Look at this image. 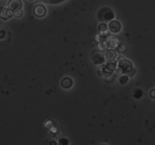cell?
I'll return each mask as SVG.
<instances>
[{
    "instance_id": "1",
    "label": "cell",
    "mask_w": 155,
    "mask_h": 145,
    "mask_svg": "<svg viewBox=\"0 0 155 145\" xmlns=\"http://www.w3.org/2000/svg\"><path fill=\"white\" fill-rule=\"evenodd\" d=\"M114 17V12L108 7H103L98 11V18L99 21H108L113 19Z\"/></svg>"
},
{
    "instance_id": "2",
    "label": "cell",
    "mask_w": 155,
    "mask_h": 145,
    "mask_svg": "<svg viewBox=\"0 0 155 145\" xmlns=\"http://www.w3.org/2000/svg\"><path fill=\"white\" fill-rule=\"evenodd\" d=\"M116 65L117 62L114 59H108V61L107 62V64L104 66H103V73L105 75H110L113 73V71L114 70V68H116Z\"/></svg>"
},
{
    "instance_id": "3",
    "label": "cell",
    "mask_w": 155,
    "mask_h": 145,
    "mask_svg": "<svg viewBox=\"0 0 155 145\" xmlns=\"http://www.w3.org/2000/svg\"><path fill=\"white\" fill-rule=\"evenodd\" d=\"M118 68L121 70L122 74H128L133 69V65H132V63L129 60L123 59V60L119 62Z\"/></svg>"
},
{
    "instance_id": "4",
    "label": "cell",
    "mask_w": 155,
    "mask_h": 145,
    "mask_svg": "<svg viewBox=\"0 0 155 145\" xmlns=\"http://www.w3.org/2000/svg\"><path fill=\"white\" fill-rule=\"evenodd\" d=\"M107 29L109 31L112 33H117L120 30L121 24L119 21H112L109 23Z\"/></svg>"
},
{
    "instance_id": "5",
    "label": "cell",
    "mask_w": 155,
    "mask_h": 145,
    "mask_svg": "<svg viewBox=\"0 0 155 145\" xmlns=\"http://www.w3.org/2000/svg\"><path fill=\"white\" fill-rule=\"evenodd\" d=\"M8 8L13 12L19 10L22 8V2L21 0H9L8 2Z\"/></svg>"
},
{
    "instance_id": "6",
    "label": "cell",
    "mask_w": 155,
    "mask_h": 145,
    "mask_svg": "<svg viewBox=\"0 0 155 145\" xmlns=\"http://www.w3.org/2000/svg\"><path fill=\"white\" fill-rule=\"evenodd\" d=\"M33 13L36 15V17H39V18H42V17L45 16V14H46V9L44 5H37L34 7L33 9Z\"/></svg>"
},
{
    "instance_id": "7",
    "label": "cell",
    "mask_w": 155,
    "mask_h": 145,
    "mask_svg": "<svg viewBox=\"0 0 155 145\" xmlns=\"http://www.w3.org/2000/svg\"><path fill=\"white\" fill-rule=\"evenodd\" d=\"M13 16V11L8 8H2L0 11V18L3 20H7Z\"/></svg>"
},
{
    "instance_id": "8",
    "label": "cell",
    "mask_w": 155,
    "mask_h": 145,
    "mask_svg": "<svg viewBox=\"0 0 155 145\" xmlns=\"http://www.w3.org/2000/svg\"><path fill=\"white\" fill-rule=\"evenodd\" d=\"M92 60H93V62L96 65H101L104 62V57L101 54H95V56L92 58Z\"/></svg>"
},
{
    "instance_id": "9",
    "label": "cell",
    "mask_w": 155,
    "mask_h": 145,
    "mask_svg": "<svg viewBox=\"0 0 155 145\" xmlns=\"http://www.w3.org/2000/svg\"><path fill=\"white\" fill-rule=\"evenodd\" d=\"M72 85H73V81L72 79L70 78H64L61 81V86L63 87L64 88L68 89V88H71Z\"/></svg>"
},
{
    "instance_id": "10",
    "label": "cell",
    "mask_w": 155,
    "mask_h": 145,
    "mask_svg": "<svg viewBox=\"0 0 155 145\" xmlns=\"http://www.w3.org/2000/svg\"><path fill=\"white\" fill-rule=\"evenodd\" d=\"M105 56L107 59H114L117 56V53L114 50H109L106 53Z\"/></svg>"
},
{
    "instance_id": "11",
    "label": "cell",
    "mask_w": 155,
    "mask_h": 145,
    "mask_svg": "<svg viewBox=\"0 0 155 145\" xmlns=\"http://www.w3.org/2000/svg\"><path fill=\"white\" fill-rule=\"evenodd\" d=\"M108 47V44L105 41H101V42H98V50H101V51H104Z\"/></svg>"
},
{
    "instance_id": "12",
    "label": "cell",
    "mask_w": 155,
    "mask_h": 145,
    "mask_svg": "<svg viewBox=\"0 0 155 145\" xmlns=\"http://www.w3.org/2000/svg\"><path fill=\"white\" fill-rule=\"evenodd\" d=\"M109 45H110V47H113V48H117L118 46L120 45V41L118 40L117 39L113 38V39L110 40V42H109Z\"/></svg>"
},
{
    "instance_id": "13",
    "label": "cell",
    "mask_w": 155,
    "mask_h": 145,
    "mask_svg": "<svg viewBox=\"0 0 155 145\" xmlns=\"http://www.w3.org/2000/svg\"><path fill=\"white\" fill-rule=\"evenodd\" d=\"M128 79H129L128 76L124 74V75H122L120 77L119 81H120V83L122 84V85H125V84L127 83V81H128Z\"/></svg>"
},
{
    "instance_id": "14",
    "label": "cell",
    "mask_w": 155,
    "mask_h": 145,
    "mask_svg": "<svg viewBox=\"0 0 155 145\" xmlns=\"http://www.w3.org/2000/svg\"><path fill=\"white\" fill-rule=\"evenodd\" d=\"M13 15L15 18H21L23 15V11L21 9L15 11V12H13Z\"/></svg>"
},
{
    "instance_id": "15",
    "label": "cell",
    "mask_w": 155,
    "mask_h": 145,
    "mask_svg": "<svg viewBox=\"0 0 155 145\" xmlns=\"http://www.w3.org/2000/svg\"><path fill=\"white\" fill-rule=\"evenodd\" d=\"M98 29H99V30L101 32H104V31H106V30H107V26L105 24H104V23H102V24H99V27H98Z\"/></svg>"
},
{
    "instance_id": "16",
    "label": "cell",
    "mask_w": 155,
    "mask_h": 145,
    "mask_svg": "<svg viewBox=\"0 0 155 145\" xmlns=\"http://www.w3.org/2000/svg\"><path fill=\"white\" fill-rule=\"evenodd\" d=\"M113 72L116 76H120L122 74V71H121V70L119 68H115L114 70L113 71Z\"/></svg>"
},
{
    "instance_id": "17",
    "label": "cell",
    "mask_w": 155,
    "mask_h": 145,
    "mask_svg": "<svg viewBox=\"0 0 155 145\" xmlns=\"http://www.w3.org/2000/svg\"><path fill=\"white\" fill-rule=\"evenodd\" d=\"M104 37V36H102L101 34H97L96 36H95V40H96L97 42H101V41H102V40H101V38Z\"/></svg>"
},
{
    "instance_id": "18",
    "label": "cell",
    "mask_w": 155,
    "mask_h": 145,
    "mask_svg": "<svg viewBox=\"0 0 155 145\" xmlns=\"http://www.w3.org/2000/svg\"><path fill=\"white\" fill-rule=\"evenodd\" d=\"M117 48H119L120 51H121V52L124 51V50H126V47H124V46H123V45H119V46H118Z\"/></svg>"
},
{
    "instance_id": "19",
    "label": "cell",
    "mask_w": 155,
    "mask_h": 145,
    "mask_svg": "<svg viewBox=\"0 0 155 145\" xmlns=\"http://www.w3.org/2000/svg\"><path fill=\"white\" fill-rule=\"evenodd\" d=\"M154 93H155V90L154 89L152 90V91H151V92L150 93V96H151V97H152V98H154V97H155Z\"/></svg>"
},
{
    "instance_id": "20",
    "label": "cell",
    "mask_w": 155,
    "mask_h": 145,
    "mask_svg": "<svg viewBox=\"0 0 155 145\" xmlns=\"http://www.w3.org/2000/svg\"><path fill=\"white\" fill-rule=\"evenodd\" d=\"M29 1H33V0H29Z\"/></svg>"
}]
</instances>
